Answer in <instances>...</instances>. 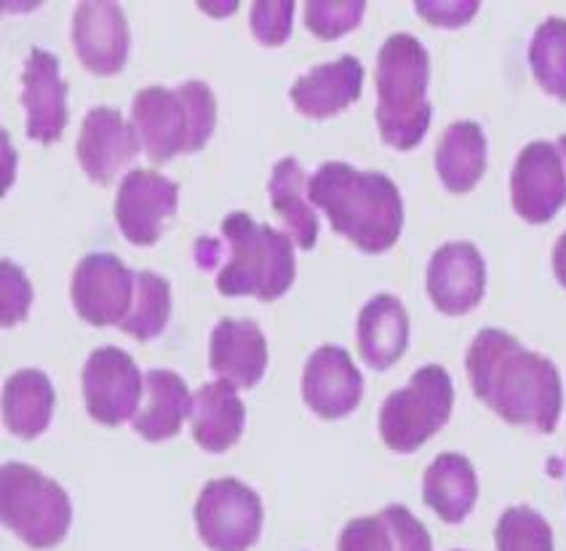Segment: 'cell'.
<instances>
[{
  "instance_id": "7402d4cb",
  "label": "cell",
  "mask_w": 566,
  "mask_h": 551,
  "mask_svg": "<svg viewBox=\"0 0 566 551\" xmlns=\"http://www.w3.org/2000/svg\"><path fill=\"white\" fill-rule=\"evenodd\" d=\"M409 345V313L394 294H377L358 316V351L371 370H390Z\"/></svg>"
},
{
  "instance_id": "2e32d148",
  "label": "cell",
  "mask_w": 566,
  "mask_h": 551,
  "mask_svg": "<svg viewBox=\"0 0 566 551\" xmlns=\"http://www.w3.org/2000/svg\"><path fill=\"white\" fill-rule=\"evenodd\" d=\"M128 22L118 3L88 0L75 9L73 46L81 62L94 75H115L126 65L128 56Z\"/></svg>"
},
{
  "instance_id": "44dd1931",
  "label": "cell",
  "mask_w": 566,
  "mask_h": 551,
  "mask_svg": "<svg viewBox=\"0 0 566 551\" xmlns=\"http://www.w3.org/2000/svg\"><path fill=\"white\" fill-rule=\"evenodd\" d=\"M192 437L206 453H228L238 445L247 423V407L228 381L201 386L192 396Z\"/></svg>"
},
{
  "instance_id": "7a4b0ae2",
  "label": "cell",
  "mask_w": 566,
  "mask_h": 551,
  "mask_svg": "<svg viewBox=\"0 0 566 551\" xmlns=\"http://www.w3.org/2000/svg\"><path fill=\"white\" fill-rule=\"evenodd\" d=\"M307 198L326 211L332 228L366 254L388 252L403 228V201L382 171H358L326 162L307 179Z\"/></svg>"
},
{
  "instance_id": "484cf974",
  "label": "cell",
  "mask_w": 566,
  "mask_h": 551,
  "mask_svg": "<svg viewBox=\"0 0 566 551\" xmlns=\"http://www.w3.org/2000/svg\"><path fill=\"white\" fill-rule=\"evenodd\" d=\"M54 386L41 370H19L3 386V423L22 439L41 437L54 415Z\"/></svg>"
},
{
  "instance_id": "d6986e66",
  "label": "cell",
  "mask_w": 566,
  "mask_h": 551,
  "mask_svg": "<svg viewBox=\"0 0 566 551\" xmlns=\"http://www.w3.org/2000/svg\"><path fill=\"white\" fill-rule=\"evenodd\" d=\"M364 89V65L356 56L345 54L329 65L313 67L302 79L294 81L292 97L294 107L302 115L315 121L332 118V115L343 113L353 102L361 97Z\"/></svg>"
},
{
  "instance_id": "d590c367",
  "label": "cell",
  "mask_w": 566,
  "mask_h": 551,
  "mask_svg": "<svg viewBox=\"0 0 566 551\" xmlns=\"http://www.w3.org/2000/svg\"><path fill=\"white\" fill-rule=\"evenodd\" d=\"M556 147H558V153H562V158H564V166H566V134H562V137H558Z\"/></svg>"
},
{
  "instance_id": "ba28073f",
  "label": "cell",
  "mask_w": 566,
  "mask_h": 551,
  "mask_svg": "<svg viewBox=\"0 0 566 551\" xmlns=\"http://www.w3.org/2000/svg\"><path fill=\"white\" fill-rule=\"evenodd\" d=\"M260 496L241 479H211L196 503V528L211 551L252 549L262 530Z\"/></svg>"
},
{
  "instance_id": "9c48e42d",
  "label": "cell",
  "mask_w": 566,
  "mask_h": 551,
  "mask_svg": "<svg viewBox=\"0 0 566 551\" xmlns=\"http://www.w3.org/2000/svg\"><path fill=\"white\" fill-rule=\"evenodd\" d=\"M81 383L88 415L102 426H120L132 418L145 388L137 362L115 345L96 349L86 358Z\"/></svg>"
},
{
  "instance_id": "4316f807",
  "label": "cell",
  "mask_w": 566,
  "mask_h": 551,
  "mask_svg": "<svg viewBox=\"0 0 566 551\" xmlns=\"http://www.w3.org/2000/svg\"><path fill=\"white\" fill-rule=\"evenodd\" d=\"M305 169L297 158H281L270 175V204L279 211V217L286 222L289 236L297 241L302 249H313L318 239V217L305 204L307 194Z\"/></svg>"
},
{
  "instance_id": "4fadbf2b",
  "label": "cell",
  "mask_w": 566,
  "mask_h": 551,
  "mask_svg": "<svg viewBox=\"0 0 566 551\" xmlns=\"http://www.w3.org/2000/svg\"><path fill=\"white\" fill-rule=\"evenodd\" d=\"M486 290V266L471 241L443 243L428 266V294L447 316H462L481 303Z\"/></svg>"
},
{
  "instance_id": "d4e9b609",
  "label": "cell",
  "mask_w": 566,
  "mask_h": 551,
  "mask_svg": "<svg viewBox=\"0 0 566 551\" xmlns=\"http://www.w3.org/2000/svg\"><path fill=\"white\" fill-rule=\"evenodd\" d=\"M436 169L443 188L468 194L486 171V137L475 121H457L441 134L436 147Z\"/></svg>"
},
{
  "instance_id": "9a60e30c",
  "label": "cell",
  "mask_w": 566,
  "mask_h": 551,
  "mask_svg": "<svg viewBox=\"0 0 566 551\" xmlns=\"http://www.w3.org/2000/svg\"><path fill=\"white\" fill-rule=\"evenodd\" d=\"M22 105L28 137L35 143H56L67 129V83L60 79V60L46 49H32L24 60Z\"/></svg>"
},
{
  "instance_id": "ffe728a7",
  "label": "cell",
  "mask_w": 566,
  "mask_h": 551,
  "mask_svg": "<svg viewBox=\"0 0 566 551\" xmlns=\"http://www.w3.org/2000/svg\"><path fill=\"white\" fill-rule=\"evenodd\" d=\"M337 551H433L428 528L407 506H388L377 517H358L339 533Z\"/></svg>"
},
{
  "instance_id": "83f0119b",
  "label": "cell",
  "mask_w": 566,
  "mask_h": 551,
  "mask_svg": "<svg viewBox=\"0 0 566 551\" xmlns=\"http://www.w3.org/2000/svg\"><path fill=\"white\" fill-rule=\"evenodd\" d=\"M134 305L128 316L120 322V330L137 341H153L164 332L171 313V287L153 271L134 273Z\"/></svg>"
},
{
  "instance_id": "f1b7e54d",
  "label": "cell",
  "mask_w": 566,
  "mask_h": 551,
  "mask_svg": "<svg viewBox=\"0 0 566 551\" xmlns=\"http://www.w3.org/2000/svg\"><path fill=\"white\" fill-rule=\"evenodd\" d=\"M530 65L539 86L566 102V19L551 17L539 24L530 46Z\"/></svg>"
},
{
  "instance_id": "ac0fdd59",
  "label": "cell",
  "mask_w": 566,
  "mask_h": 551,
  "mask_svg": "<svg viewBox=\"0 0 566 551\" xmlns=\"http://www.w3.org/2000/svg\"><path fill=\"white\" fill-rule=\"evenodd\" d=\"M209 367L235 388H254L268 370V341L252 319H222L211 332Z\"/></svg>"
},
{
  "instance_id": "30bf717a",
  "label": "cell",
  "mask_w": 566,
  "mask_h": 551,
  "mask_svg": "<svg viewBox=\"0 0 566 551\" xmlns=\"http://www.w3.org/2000/svg\"><path fill=\"white\" fill-rule=\"evenodd\" d=\"M134 271L111 252L86 254L73 273V305L83 322L113 326L124 322L134 305Z\"/></svg>"
},
{
  "instance_id": "8fae6325",
  "label": "cell",
  "mask_w": 566,
  "mask_h": 551,
  "mask_svg": "<svg viewBox=\"0 0 566 551\" xmlns=\"http://www.w3.org/2000/svg\"><path fill=\"white\" fill-rule=\"evenodd\" d=\"M179 201V185L156 169H132L115 196L120 233L137 247H153Z\"/></svg>"
},
{
  "instance_id": "5b68a950",
  "label": "cell",
  "mask_w": 566,
  "mask_h": 551,
  "mask_svg": "<svg viewBox=\"0 0 566 551\" xmlns=\"http://www.w3.org/2000/svg\"><path fill=\"white\" fill-rule=\"evenodd\" d=\"M230 258L217 273V290L228 298H249L273 303L283 298L297 276L294 239L281 230L254 222L247 211H233L222 220Z\"/></svg>"
},
{
  "instance_id": "5bb4252c",
  "label": "cell",
  "mask_w": 566,
  "mask_h": 551,
  "mask_svg": "<svg viewBox=\"0 0 566 551\" xmlns=\"http://www.w3.org/2000/svg\"><path fill=\"white\" fill-rule=\"evenodd\" d=\"M302 396L318 418L339 420L361 402L364 377L345 349L321 345L305 364Z\"/></svg>"
},
{
  "instance_id": "277c9868",
  "label": "cell",
  "mask_w": 566,
  "mask_h": 551,
  "mask_svg": "<svg viewBox=\"0 0 566 551\" xmlns=\"http://www.w3.org/2000/svg\"><path fill=\"white\" fill-rule=\"evenodd\" d=\"M132 121L153 164L198 153L217 126L214 92L201 81H185L179 89L147 86L134 97Z\"/></svg>"
},
{
  "instance_id": "603a6c76",
  "label": "cell",
  "mask_w": 566,
  "mask_h": 551,
  "mask_svg": "<svg viewBox=\"0 0 566 551\" xmlns=\"http://www.w3.org/2000/svg\"><path fill=\"white\" fill-rule=\"evenodd\" d=\"M422 498L443 522H462L479 501V479L471 460L460 453L439 455L424 471Z\"/></svg>"
},
{
  "instance_id": "e0dca14e",
  "label": "cell",
  "mask_w": 566,
  "mask_h": 551,
  "mask_svg": "<svg viewBox=\"0 0 566 551\" xmlns=\"http://www.w3.org/2000/svg\"><path fill=\"white\" fill-rule=\"evenodd\" d=\"M139 134L115 107H94L83 118L78 137V162L88 177L99 185H111L115 175L139 153Z\"/></svg>"
},
{
  "instance_id": "f546056e",
  "label": "cell",
  "mask_w": 566,
  "mask_h": 551,
  "mask_svg": "<svg viewBox=\"0 0 566 551\" xmlns=\"http://www.w3.org/2000/svg\"><path fill=\"white\" fill-rule=\"evenodd\" d=\"M497 551H553L551 524L530 506H513L494 530Z\"/></svg>"
},
{
  "instance_id": "7c38bea8",
  "label": "cell",
  "mask_w": 566,
  "mask_h": 551,
  "mask_svg": "<svg viewBox=\"0 0 566 551\" xmlns=\"http://www.w3.org/2000/svg\"><path fill=\"white\" fill-rule=\"evenodd\" d=\"M513 209L526 222H551L566 204L564 158L556 145L537 139L518 153L511 175Z\"/></svg>"
},
{
  "instance_id": "8992f818",
  "label": "cell",
  "mask_w": 566,
  "mask_h": 551,
  "mask_svg": "<svg viewBox=\"0 0 566 551\" xmlns=\"http://www.w3.org/2000/svg\"><path fill=\"white\" fill-rule=\"evenodd\" d=\"M0 514L11 533L32 549H54L73 522V503L60 482L24 464L0 469Z\"/></svg>"
},
{
  "instance_id": "cb8c5ba5",
  "label": "cell",
  "mask_w": 566,
  "mask_h": 551,
  "mask_svg": "<svg viewBox=\"0 0 566 551\" xmlns=\"http://www.w3.org/2000/svg\"><path fill=\"white\" fill-rule=\"evenodd\" d=\"M147 405L134 418V432L147 441H164L182 432L192 413V396L185 381L171 370H150L145 375Z\"/></svg>"
},
{
  "instance_id": "4dcf8cb0",
  "label": "cell",
  "mask_w": 566,
  "mask_h": 551,
  "mask_svg": "<svg viewBox=\"0 0 566 551\" xmlns=\"http://www.w3.org/2000/svg\"><path fill=\"white\" fill-rule=\"evenodd\" d=\"M364 11V0H339V3L311 0V3H305V24L315 38H321V41H334V38L358 28Z\"/></svg>"
},
{
  "instance_id": "e575fe53",
  "label": "cell",
  "mask_w": 566,
  "mask_h": 551,
  "mask_svg": "<svg viewBox=\"0 0 566 551\" xmlns=\"http://www.w3.org/2000/svg\"><path fill=\"white\" fill-rule=\"evenodd\" d=\"M553 271H556L558 284L566 290V233L556 241V249H553Z\"/></svg>"
},
{
  "instance_id": "6da1fadb",
  "label": "cell",
  "mask_w": 566,
  "mask_h": 551,
  "mask_svg": "<svg viewBox=\"0 0 566 551\" xmlns=\"http://www.w3.org/2000/svg\"><path fill=\"white\" fill-rule=\"evenodd\" d=\"M465 367L475 396L500 418L539 434L556 432L564 386L551 358L524 349L507 332L486 326L468 349Z\"/></svg>"
},
{
  "instance_id": "1f68e13d",
  "label": "cell",
  "mask_w": 566,
  "mask_h": 551,
  "mask_svg": "<svg viewBox=\"0 0 566 551\" xmlns=\"http://www.w3.org/2000/svg\"><path fill=\"white\" fill-rule=\"evenodd\" d=\"M292 19H294V3L289 0H260L252 6V33L262 46H283L286 38L292 35Z\"/></svg>"
},
{
  "instance_id": "3957f363",
  "label": "cell",
  "mask_w": 566,
  "mask_h": 551,
  "mask_svg": "<svg viewBox=\"0 0 566 551\" xmlns=\"http://www.w3.org/2000/svg\"><path fill=\"white\" fill-rule=\"evenodd\" d=\"M430 56L415 35L396 33L377 56V126L396 150H411L430 129Z\"/></svg>"
},
{
  "instance_id": "52a82bcc",
  "label": "cell",
  "mask_w": 566,
  "mask_h": 551,
  "mask_svg": "<svg viewBox=\"0 0 566 551\" xmlns=\"http://www.w3.org/2000/svg\"><path fill=\"white\" fill-rule=\"evenodd\" d=\"M454 405L452 377L439 364L417 370L379 409V437L394 453H415L449 420Z\"/></svg>"
},
{
  "instance_id": "d6a6232c",
  "label": "cell",
  "mask_w": 566,
  "mask_h": 551,
  "mask_svg": "<svg viewBox=\"0 0 566 551\" xmlns=\"http://www.w3.org/2000/svg\"><path fill=\"white\" fill-rule=\"evenodd\" d=\"M32 303V287L22 268L3 260V326L22 322Z\"/></svg>"
},
{
  "instance_id": "836d02e7",
  "label": "cell",
  "mask_w": 566,
  "mask_h": 551,
  "mask_svg": "<svg viewBox=\"0 0 566 551\" xmlns=\"http://www.w3.org/2000/svg\"><path fill=\"white\" fill-rule=\"evenodd\" d=\"M417 11H420L430 24L460 28V24L471 22L475 11H479V3H417Z\"/></svg>"
}]
</instances>
